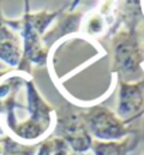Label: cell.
<instances>
[{"mask_svg":"<svg viewBox=\"0 0 144 155\" xmlns=\"http://www.w3.org/2000/svg\"><path fill=\"white\" fill-rule=\"evenodd\" d=\"M113 72L122 82H136L144 78V48L137 31L122 30L113 38Z\"/></svg>","mask_w":144,"mask_h":155,"instance_id":"1","label":"cell"},{"mask_svg":"<svg viewBox=\"0 0 144 155\" xmlns=\"http://www.w3.org/2000/svg\"><path fill=\"white\" fill-rule=\"evenodd\" d=\"M83 120L89 128V134L99 141H120L134 134L127 123L103 106L89 109L83 116Z\"/></svg>","mask_w":144,"mask_h":155,"instance_id":"2","label":"cell"},{"mask_svg":"<svg viewBox=\"0 0 144 155\" xmlns=\"http://www.w3.org/2000/svg\"><path fill=\"white\" fill-rule=\"evenodd\" d=\"M119 102L116 114L130 124L144 110V78L136 82L119 81Z\"/></svg>","mask_w":144,"mask_h":155,"instance_id":"3","label":"cell"},{"mask_svg":"<svg viewBox=\"0 0 144 155\" xmlns=\"http://www.w3.org/2000/svg\"><path fill=\"white\" fill-rule=\"evenodd\" d=\"M144 20L141 0H119L117 2V23L127 31H137L140 21Z\"/></svg>","mask_w":144,"mask_h":155,"instance_id":"4","label":"cell"},{"mask_svg":"<svg viewBox=\"0 0 144 155\" xmlns=\"http://www.w3.org/2000/svg\"><path fill=\"white\" fill-rule=\"evenodd\" d=\"M140 143V135L132 134L120 141H93V155H129L137 148Z\"/></svg>","mask_w":144,"mask_h":155,"instance_id":"5","label":"cell"},{"mask_svg":"<svg viewBox=\"0 0 144 155\" xmlns=\"http://www.w3.org/2000/svg\"><path fill=\"white\" fill-rule=\"evenodd\" d=\"M79 28H82L83 33L89 37H99L109 30V24H107L106 18L95 8L85 16V18L81 21Z\"/></svg>","mask_w":144,"mask_h":155,"instance_id":"6","label":"cell"},{"mask_svg":"<svg viewBox=\"0 0 144 155\" xmlns=\"http://www.w3.org/2000/svg\"><path fill=\"white\" fill-rule=\"evenodd\" d=\"M37 155H69V147L61 137L47 140L41 143Z\"/></svg>","mask_w":144,"mask_h":155,"instance_id":"7","label":"cell"},{"mask_svg":"<svg viewBox=\"0 0 144 155\" xmlns=\"http://www.w3.org/2000/svg\"><path fill=\"white\" fill-rule=\"evenodd\" d=\"M2 143H3V155H34L35 152L34 145H23L10 137H6Z\"/></svg>","mask_w":144,"mask_h":155,"instance_id":"8","label":"cell"},{"mask_svg":"<svg viewBox=\"0 0 144 155\" xmlns=\"http://www.w3.org/2000/svg\"><path fill=\"white\" fill-rule=\"evenodd\" d=\"M81 2H82V0H72V4H71V8H69L71 12H74L75 8H76L79 4H81Z\"/></svg>","mask_w":144,"mask_h":155,"instance_id":"9","label":"cell"},{"mask_svg":"<svg viewBox=\"0 0 144 155\" xmlns=\"http://www.w3.org/2000/svg\"><path fill=\"white\" fill-rule=\"evenodd\" d=\"M71 155H79V154H75V152H74V154H71Z\"/></svg>","mask_w":144,"mask_h":155,"instance_id":"10","label":"cell"},{"mask_svg":"<svg viewBox=\"0 0 144 155\" xmlns=\"http://www.w3.org/2000/svg\"><path fill=\"white\" fill-rule=\"evenodd\" d=\"M143 40H144V31H143Z\"/></svg>","mask_w":144,"mask_h":155,"instance_id":"11","label":"cell"},{"mask_svg":"<svg viewBox=\"0 0 144 155\" xmlns=\"http://www.w3.org/2000/svg\"><path fill=\"white\" fill-rule=\"evenodd\" d=\"M141 114H144V110H143V113H141Z\"/></svg>","mask_w":144,"mask_h":155,"instance_id":"12","label":"cell"},{"mask_svg":"<svg viewBox=\"0 0 144 155\" xmlns=\"http://www.w3.org/2000/svg\"><path fill=\"white\" fill-rule=\"evenodd\" d=\"M143 155H144V152H143Z\"/></svg>","mask_w":144,"mask_h":155,"instance_id":"13","label":"cell"}]
</instances>
